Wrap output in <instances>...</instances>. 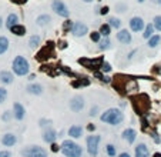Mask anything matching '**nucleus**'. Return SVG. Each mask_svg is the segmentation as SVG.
I'll use <instances>...</instances> for the list:
<instances>
[{
	"instance_id": "nucleus-1",
	"label": "nucleus",
	"mask_w": 161,
	"mask_h": 157,
	"mask_svg": "<svg viewBox=\"0 0 161 157\" xmlns=\"http://www.w3.org/2000/svg\"><path fill=\"white\" fill-rule=\"evenodd\" d=\"M100 120L104 121V123L111 124V126H118L124 120V114L118 109H108V110H106V112L100 116Z\"/></svg>"
},
{
	"instance_id": "nucleus-2",
	"label": "nucleus",
	"mask_w": 161,
	"mask_h": 157,
	"mask_svg": "<svg viewBox=\"0 0 161 157\" xmlns=\"http://www.w3.org/2000/svg\"><path fill=\"white\" fill-rule=\"evenodd\" d=\"M60 150H62V153L66 157H81L83 156V149L73 140H64L62 143V146H60Z\"/></svg>"
},
{
	"instance_id": "nucleus-3",
	"label": "nucleus",
	"mask_w": 161,
	"mask_h": 157,
	"mask_svg": "<svg viewBox=\"0 0 161 157\" xmlns=\"http://www.w3.org/2000/svg\"><path fill=\"white\" fill-rule=\"evenodd\" d=\"M13 71L17 76H26L30 71V64L27 62V59H24L23 56H16V59L13 60Z\"/></svg>"
},
{
	"instance_id": "nucleus-4",
	"label": "nucleus",
	"mask_w": 161,
	"mask_h": 157,
	"mask_svg": "<svg viewBox=\"0 0 161 157\" xmlns=\"http://www.w3.org/2000/svg\"><path fill=\"white\" fill-rule=\"evenodd\" d=\"M24 157H47V151L40 146H29L27 149L21 150Z\"/></svg>"
},
{
	"instance_id": "nucleus-5",
	"label": "nucleus",
	"mask_w": 161,
	"mask_h": 157,
	"mask_svg": "<svg viewBox=\"0 0 161 157\" xmlns=\"http://www.w3.org/2000/svg\"><path fill=\"white\" fill-rule=\"evenodd\" d=\"M51 9L54 10V13H57L58 16L62 17H69V14H70V10L64 4L63 0H53L51 2Z\"/></svg>"
},
{
	"instance_id": "nucleus-6",
	"label": "nucleus",
	"mask_w": 161,
	"mask_h": 157,
	"mask_svg": "<svg viewBox=\"0 0 161 157\" xmlns=\"http://www.w3.org/2000/svg\"><path fill=\"white\" fill-rule=\"evenodd\" d=\"M99 141H100V136H90L87 139V150L91 156H97L99 151Z\"/></svg>"
},
{
	"instance_id": "nucleus-7",
	"label": "nucleus",
	"mask_w": 161,
	"mask_h": 157,
	"mask_svg": "<svg viewBox=\"0 0 161 157\" xmlns=\"http://www.w3.org/2000/svg\"><path fill=\"white\" fill-rule=\"evenodd\" d=\"M71 33L76 37H83V36H86L88 33V27L83 21H76L73 25V27H71Z\"/></svg>"
},
{
	"instance_id": "nucleus-8",
	"label": "nucleus",
	"mask_w": 161,
	"mask_h": 157,
	"mask_svg": "<svg viewBox=\"0 0 161 157\" xmlns=\"http://www.w3.org/2000/svg\"><path fill=\"white\" fill-rule=\"evenodd\" d=\"M83 107H84V99L83 97H80V96H76V97H73V99L70 100V109L73 110V112H81Z\"/></svg>"
},
{
	"instance_id": "nucleus-9",
	"label": "nucleus",
	"mask_w": 161,
	"mask_h": 157,
	"mask_svg": "<svg viewBox=\"0 0 161 157\" xmlns=\"http://www.w3.org/2000/svg\"><path fill=\"white\" fill-rule=\"evenodd\" d=\"M130 27H131L133 32H141V30L144 29V20L141 19V17H133L131 20H130Z\"/></svg>"
},
{
	"instance_id": "nucleus-10",
	"label": "nucleus",
	"mask_w": 161,
	"mask_h": 157,
	"mask_svg": "<svg viewBox=\"0 0 161 157\" xmlns=\"http://www.w3.org/2000/svg\"><path fill=\"white\" fill-rule=\"evenodd\" d=\"M24 107L21 106L20 103H14V106H13V116H14V119L16 120H23L24 119Z\"/></svg>"
},
{
	"instance_id": "nucleus-11",
	"label": "nucleus",
	"mask_w": 161,
	"mask_h": 157,
	"mask_svg": "<svg viewBox=\"0 0 161 157\" xmlns=\"http://www.w3.org/2000/svg\"><path fill=\"white\" fill-rule=\"evenodd\" d=\"M16 143H17V137L14 136V134H12V133H7V134H4V136L2 137V144L3 146L12 147V146H14Z\"/></svg>"
},
{
	"instance_id": "nucleus-12",
	"label": "nucleus",
	"mask_w": 161,
	"mask_h": 157,
	"mask_svg": "<svg viewBox=\"0 0 161 157\" xmlns=\"http://www.w3.org/2000/svg\"><path fill=\"white\" fill-rule=\"evenodd\" d=\"M117 40L123 44H128V43H131V33L127 30H120L117 33Z\"/></svg>"
},
{
	"instance_id": "nucleus-13",
	"label": "nucleus",
	"mask_w": 161,
	"mask_h": 157,
	"mask_svg": "<svg viewBox=\"0 0 161 157\" xmlns=\"http://www.w3.org/2000/svg\"><path fill=\"white\" fill-rule=\"evenodd\" d=\"M137 137V133L134 128H127V130H124L123 132V139L124 140H127V143H134V140H136Z\"/></svg>"
},
{
	"instance_id": "nucleus-14",
	"label": "nucleus",
	"mask_w": 161,
	"mask_h": 157,
	"mask_svg": "<svg viewBox=\"0 0 161 157\" xmlns=\"http://www.w3.org/2000/svg\"><path fill=\"white\" fill-rule=\"evenodd\" d=\"M150 151L148 147L144 144V143H140V144L136 147V157H148Z\"/></svg>"
},
{
	"instance_id": "nucleus-15",
	"label": "nucleus",
	"mask_w": 161,
	"mask_h": 157,
	"mask_svg": "<svg viewBox=\"0 0 161 157\" xmlns=\"http://www.w3.org/2000/svg\"><path fill=\"white\" fill-rule=\"evenodd\" d=\"M81 133H83V128H81V126H79V124H74V126H71V127L69 128V136H71L73 139H79V137H81Z\"/></svg>"
},
{
	"instance_id": "nucleus-16",
	"label": "nucleus",
	"mask_w": 161,
	"mask_h": 157,
	"mask_svg": "<svg viewBox=\"0 0 161 157\" xmlns=\"http://www.w3.org/2000/svg\"><path fill=\"white\" fill-rule=\"evenodd\" d=\"M13 80L14 78H13V75L10 71H6V70L0 71V82L3 83V84H12Z\"/></svg>"
},
{
	"instance_id": "nucleus-17",
	"label": "nucleus",
	"mask_w": 161,
	"mask_h": 157,
	"mask_svg": "<svg viewBox=\"0 0 161 157\" xmlns=\"http://www.w3.org/2000/svg\"><path fill=\"white\" fill-rule=\"evenodd\" d=\"M56 137H57L56 132L50 128V130L44 132V134H43V140H44L46 143H54V140H56Z\"/></svg>"
},
{
	"instance_id": "nucleus-18",
	"label": "nucleus",
	"mask_w": 161,
	"mask_h": 157,
	"mask_svg": "<svg viewBox=\"0 0 161 157\" xmlns=\"http://www.w3.org/2000/svg\"><path fill=\"white\" fill-rule=\"evenodd\" d=\"M10 32L13 34H16V36H24L26 34V27L21 25H14L10 27Z\"/></svg>"
},
{
	"instance_id": "nucleus-19",
	"label": "nucleus",
	"mask_w": 161,
	"mask_h": 157,
	"mask_svg": "<svg viewBox=\"0 0 161 157\" xmlns=\"http://www.w3.org/2000/svg\"><path fill=\"white\" fill-rule=\"evenodd\" d=\"M51 21V17L49 16V14H40V16L36 19V23H37V26H47Z\"/></svg>"
},
{
	"instance_id": "nucleus-20",
	"label": "nucleus",
	"mask_w": 161,
	"mask_h": 157,
	"mask_svg": "<svg viewBox=\"0 0 161 157\" xmlns=\"http://www.w3.org/2000/svg\"><path fill=\"white\" fill-rule=\"evenodd\" d=\"M27 93L39 96L43 93V87H41L40 84H30V86H27Z\"/></svg>"
},
{
	"instance_id": "nucleus-21",
	"label": "nucleus",
	"mask_w": 161,
	"mask_h": 157,
	"mask_svg": "<svg viewBox=\"0 0 161 157\" xmlns=\"http://www.w3.org/2000/svg\"><path fill=\"white\" fill-rule=\"evenodd\" d=\"M17 21H19V16H17L16 13H10V14L7 16V20H6V26L10 29L12 26L17 25Z\"/></svg>"
},
{
	"instance_id": "nucleus-22",
	"label": "nucleus",
	"mask_w": 161,
	"mask_h": 157,
	"mask_svg": "<svg viewBox=\"0 0 161 157\" xmlns=\"http://www.w3.org/2000/svg\"><path fill=\"white\" fill-rule=\"evenodd\" d=\"M9 49V40L4 36H0V54H4Z\"/></svg>"
},
{
	"instance_id": "nucleus-23",
	"label": "nucleus",
	"mask_w": 161,
	"mask_h": 157,
	"mask_svg": "<svg viewBox=\"0 0 161 157\" xmlns=\"http://www.w3.org/2000/svg\"><path fill=\"white\" fill-rule=\"evenodd\" d=\"M39 44H40V36H39V34H33V36L30 37V40H29L30 49H36Z\"/></svg>"
},
{
	"instance_id": "nucleus-24",
	"label": "nucleus",
	"mask_w": 161,
	"mask_h": 157,
	"mask_svg": "<svg viewBox=\"0 0 161 157\" xmlns=\"http://www.w3.org/2000/svg\"><path fill=\"white\" fill-rule=\"evenodd\" d=\"M110 47H111V41H110L108 37H104L103 40H100V46H99L100 50H107Z\"/></svg>"
},
{
	"instance_id": "nucleus-25",
	"label": "nucleus",
	"mask_w": 161,
	"mask_h": 157,
	"mask_svg": "<svg viewBox=\"0 0 161 157\" xmlns=\"http://www.w3.org/2000/svg\"><path fill=\"white\" fill-rule=\"evenodd\" d=\"M138 87H137V83L134 80H128L127 84H125V91L127 93H133V91H136Z\"/></svg>"
},
{
	"instance_id": "nucleus-26",
	"label": "nucleus",
	"mask_w": 161,
	"mask_h": 157,
	"mask_svg": "<svg viewBox=\"0 0 161 157\" xmlns=\"http://www.w3.org/2000/svg\"><path fill=\"white\" fill-rule=\"evenodd\" d=\"M110 27H114V29H120V26H121V21L120 19H116V17H110L108 19V23H107Z\"/></svg>"
},
{
	"instance_id": "nucleus-27",
	"label": "nucleus",
	"mask_w": 161,
	"mask_h": 157,
	"mask_svg": "<svg viewBox=\"0 0 161 157\" xmlns=\"http://www.w3.org/2000/svg\"><path fill=\"white\" fill-rule=\"evenodd\" d=\"M160 40H161L160 36H151V37L148 39V47H151V49L157 47L158 43H160Z\"/></svg>"
},
{
	"instance_id": "nucleus-28",
	"label": "nucleus",
	"mask_w": 161,
	"mask_h": 157,
	"mask_svg": "<svg viewBox=\"0 0 161 157\" xmlns=\"http://www.w3.org/2000/svg\"><path fill=\"white\" fill-rule=\"evenodd\" d=\"M110 30H111V27L108 25H101L99 33L101 34V36H104V37H108V36H110Z\"/></svg>"
},
{
	"instance_id": "nucleus-29",
	"label": "nucleus",
	"mask_w": 161,
	"mask_h": 157,
	"mask_svg": "<svg viewBox=\"0 0 161 157\" xmlns=\"http://www.w3.org/2000/svg\"><path fill=\"white\" fill-rule=\"evenodd\" d=\"M153 33H154V26L153 25H148L147 27H145L144 33H143V37H144V39H150L151 36H153Z\"/></svg>"
},
{
	"instance_id": "nucleus-30",
	"label": "nucleus",
	"mask_w": 161,
	"mask_h": 157,
	"mask_svg": "<svg viewBox=\"0 0 161 157\" xmlns=\"http://www.w3.org/2000/svg\"><path fill=\"white\" fill-rule=\"evenodd\" d=\"M6 99H7V90L4 87H0V103L6 101Z\"/></svg>"
},
{
	"instance_id": "nucleus-31",
	"label": "nucleus",
	"mask_w": 161,
	"mask_h": 157,
	"mask_svg": "<svg viewBox=\"0 0 161 157\" xmlns=\"http://www.w3.org/2000/svg\"><path fill=\"white\" fill-rule=\"evenodd\" d=\"M154 27L158 30V32H161V16H155L154 17Z\"/></svg>"
},
{
	"instance_id": "nucleus-32",
	"label": "nucleus",
	"mask_w": 161,
	"mask_h": 157,
	"mask_svg": "<svg viewBox=\"0 0 161 157\" xmlns=\"http://www.w3.org/2000/svg\"><path fill=\"white\" fill-rule=\"evenodd\" d=\"M107 154H108L110 157H114V156H116V147H114L113 144H108V146H107Z\"/></svg>"
},
{
	"instance_id": "nucleus-33",
	"label": "nucleus",
	"mask_w": 161,
	"mask_h": 157,
	"mask_svg": "<svg viewBox=\"0 0 161 157\" xmlns=\"http://www.w3.org/2000/svg\"><path fill=\"white\" fill-rule=\"evenodd\" d=\"M100 69H101V71H104V73H108V71L111 70V66L108 64V63H101V66H100Z\"/></svg>"
},
{
	"instance_id": "nucleus-34",
	"label": "nucleus",
	"mask_w": 161,
	"mask_h": 157,
	"mask_svg": "<svg viewBox=\"0 0 161 157\" xmlns=\"http://www.w3.org/2000/svg\"><path fill=\"white\" fill-rule=\"evenodd\" d=\"M100 36H101V34H100L99 32H93V33L90 34L91 41H100Z\"/></svg>"
},
{
	"instance_id": "nucleus-35",
	"label": "nucleus",
	"mask_w": 161,
	"mask_h": 157,
	"mask_svg": "<svg viewBox=\"0 0 161 157\" xmlns=\"http://www.w3.org/2000/svg\"><path fill=\"white\" fill-rule=\"evenodd\" d=\"M71 27H73V23H71L70 20L64 21V25H63V29H64V32H69V30H71Z\"/></svg>"
},
{
	"instance_id": "nucleus-36",
	"label": "nucleus",
	"mask_w": 161,
	"mask_h": 157,
	"mask_svg": "<svg viewBox=\"0 0 161 157\" xmlns=\"http://www.w3.org/2000/svg\"><path fill=\"white\" fill-rule=\"evenodd\" d=\"M12 114L13 113H10V112H4V114L2 116V120H3V121H9L10 117H12Z\"/></svg>"
},
{
	"instance_id": "nucleus-37",
	"label": "nucleus",
	"mask_w": 161,
	"mask_h": 157,
	"mask_svg": "<svg viewBox=\"0 0 161 157\" xmlns=\"http://www.w3.org/2000/svg\"><path fill=\"white\" fill-rule=\"evenodd\" d=\"M0 157H12V153L6 150H0Z\"/></svg>"
},
{
	"instance_id": "nucleus-38",
	"label": "nucleus",
	"mask_w": 161,
	"mask_h": 157,
	"mask_svg": "<svg viewBox=\"0 0 161 157\" xmlns=\"http://www.w3.org/2000/svg\"><path fill=\"white\" fill-rule=\"evenodd\" d=\"M107 13H108V7H107V6L101 7V10H100V14H107Z\"/></svg>"
},
{
	"instance_id": "nucleus-39",
	"label": "nucleus",
	"mask_w": 161,
	"mask_h": 157,
	"mask_svg": "<svg viewBox=\"0 0 161 157\" xmlns=\"http://www.w3.org/2000/svg\"><path fill=\"white\" fill-rule=\"evenodd\" d=\"M153 139H154V141H155V143H160V137L157 136V133H153Z\"/></svg>"
},
{
	"instance_id": "nucleus-40",
	"label": "nucleus",
	"mask_w": 161,
	"mask_h": 157,
	"mask_svg": "<svg viewBox=\"0 0 161 157\" xmlns=\"http://www.w3.org/2000/svg\"><path fill=\"white\" fill-rule=\"evenodd\" d=\"M58 149H60V147H58L57 144H54V143H51V151H58Z\"/></svg>"
},
{
	"instance_id": "nucleus-41",
	"label": "nucleus",
	"mask_w": 161,
	"mask_h": 157,
	"mask_svg": "<svg viewBox=\"0 0 161 157\" xmlns=\"http://www.w3.org/2000/svg\"><path fill=\"white\" fill-rule=\"evenodd\" d=\"M101 80H103V82H106V83H110V82H111V78L107 77V76H103V77H101Z\"/></svg>"
},
{
	"instance_id": "nucleus-42",
	"label": "nucleus",
	"mask_w": 161,
	"mask_h": 157,
	"mask_svg": "<svg viewBox=\"0 0 161 157\" xmlns=\"http://www.w3.org/2000/svg\"><path fill=\"white\" fill-rule=\"evenodd\" d=\"M95 112H97V107H94V109H91V112H90V114H91V116H95Z\"/></svg>"
},
{
	"instance_id": "nucleus-43",
	"label": "nucleus",
	"mask_w": 161,
	"mask_h": 157,
	"mask_svg": "<svg viewBox=\"0 0 161 157\" xmlns=\"http://www.w3.org/2000/svg\"><path fill=\"white\" fill-rule=\"evenodd\" d=\"M118 157H130V154H128V153H121Z\"/></svg>"
},
{
	"instance_id": "nucleus-44",
	"label": "nucleus",
	"mask_w": 161,
	"mask_h": 157,
	"mask_svg": "<svg viewBox=\"0 0 161 157\" xmlns=\"http://www.w3.org/2000/svg\"><path fill=\"white\" fill-rule=\"evenodd\" d=\"M94 126H93V124H90V126H88V130H90V132H93V130H94Z\"/></svg>"
},
{
	"instance_id": "nucleus-45",
	"label": "nucleus",
	"mask_w": 161,
	"mask_h": 157,
	"mask_svg": "<svg viewBox=\"0 0 161 157\" xmlns=\"http://www.w3.org/2000/svg\"><path fill=\"white\" fill-rule=\"evenodd\" d=\"M14 2H17V3H23V2H26V0H14Z\"/></svg>"
},
{
	"instance_id": "nucleus-46",
	"label": "nucleus",
	"mask_w": 161,
	"mask_h": 157,
	"mask_svg": "<svg viewBox=\"0 0 161 157\" xmlns=\"http://www.w3.org/2000/svg\"><path fill=\"white\" fill-rule=\"evenodd\" d=\"M154 157H161V154L160 153H155V154H154Z\"/></svg>"
},
{
	"instance_id": "nucleus-47",
	"label": "nucleus",
	"mask_w": 161,
	"mask_h": 157,
	"mask_svg": "<svg viewBox=\"0 0 161 157\" xmlns=\"http://www.w3.org/2000/svg\"><path fill=\"white\" fill-rule=\"evenodd\" d=\"M2 25H3V20H2V17H0V27H2Z\"/></svg>"
},
{
	"instance_id": "nucleus-48",
	"label": "nucleus",
	"mask_w": 161,
	"mask_h": 157,
	"mask_svg": "<svg viewBox=\"0 0 161 157\" xmlns=\"http://www.w3.org/2000/svg\"><path fill=\"white\" fill-rule=\"evenodd\" d=\"M83 2H86V3H90V2H93V0H83Z\"/></svg>"
},
{
	"instance_id": "nucleus-49",
	"label": "nucleus",
	"mask_w": 161,
	"mask_h": 157,
	"mask_svg": "<svg viewBox=\"0 0 161 157\" xmlns=\"http://www.w3.org/2000/svg\"><path fill=\"white\" fill-rule=\"evenodd\" d=\"M138 2H140V3H143V2H144V0H138Z\"/></svg>"
},
{
	"instance_id": "nucleus-50",
	"label": "nucleus",
	"mask_w": 161,
	"mask_h": 157,
	"mask_svg": "<svg viewBox=\"0 0 161 157\" xmlns=\"http://www.w3.org/2000/svg\"><path fill=\"white\" fill-rule=\"evenodd\" d=\"M158 3H160V4H161V0H158Z\"/></svg>"
}]
</instances>
